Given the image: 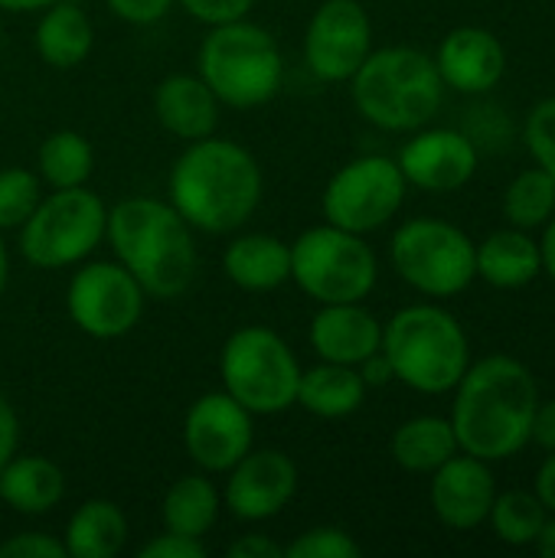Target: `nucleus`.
<instances>
[{"label":"nucleus","mask_w":555,"mask_h":558,"mask_svg":"<svg viewBox=\"0 0 555 558\" xmlns=\"http://www.w3.org/2000/svg\"><path fill=\"white\" fill-rule=\"evenodd\" d=\"M170 206L190 229L229 235L242 229L265 193V177L249 147L229 137H200L183 147L167 177Z\"/></svg>","instance_id":"obj_1"},{"label":"nucleus","mask_w":555,"mask_h":558,"mask_svg":"<svg viewBox=\"0 0 555 558\" xmlns=\"http://www.w3.org/2000/svg\"><path fill=\"white\" fill-rule=\"evenodd\" d=\"M540 386L514 356H487L455 386L451 428L458 448L487 464L507 461L530 445Z\"/></svg>","instance_id":"obj_2"},{"label":"nucleus","mask_w":555,"mask_h":558,"mask_svg":"<svg viewBox=\"0 0 555 558\" xmlns=\"http://www.w3.org/2000/svg\"><path fill=\"white\" fill-rule=\"evenodd\" d=\"M105 239L147 298L173 301L196 278V242L190 222L164 199L128 196L108 209Z\"/></svg>","instance_id":"obj_3"},{"label":"nucleus","mask_w":555,"mask_h":558,"mask_svg":"<svg viewBox=\"0 0 555 558\" xmlns=\"http://www.w3.org/2000/svg\"><path fill=\"white\" fill-rule=\"evenodd\" d=\"M357 111L393 134L425 128L445 95V82L429 52L412 46L373 49L350 78Z\"/></svg>","instance_id":"obj_4"},{"label":"nucleus","mask_w":555,"mask_h":558,"mask_svg":"<svg viewBox=\"0 0 555 558\" xmlns=\"http://www.w3.org/2000/svg\"><path fill=\"white\" fill-rule=\"evenodd\" d=\"M386 360L399 383L422 396L451 392L471 366V343L455 314L438 304H409L383 324Z\"/></svg>","instance_id":"obj_5"},{"label":"nucleus","mask_w":555,"mask_h":558,"mask_svg":"<svg viewBox=\"0 0 555 558\" xmlns=\"http://www.w3.org/2000/svg\"><path fill=\"white\" fill-rule=\"evenodd\" d=\"M196 75L213 88L219 105L262 108L285 82V56L275 36L245 20L209 26L196 52Z\"/></svg>","instance_id":"obj_6"},{"label":"nucleus","mask_w":555,"mask_h":558,"mask_svg":"<svg viewBox=\"0 0 555 558\" xmlns=\"http://www.w3.org/2000/svg\"><path fill=\"white\" fill-rule=\"evenodd\" d=\"M219 376L222 389L252 415H281L298 399L301 363L281 333L249 324L222 343Z\"/></svg>","instance_id":"obj_7"},{"label":"nucleus","mask_w":555,"mask_h":558,"mask_svg":"<svg viewBox=\"0 0 555 558\" xmlns=\"http://www.w3.org/2000/svg\"><path fill=\"white\" fill-rule=\"evenodd\" d=\"M108 206L88 186L52 190L36 203L20 232V255L43 271L75 268L105 242Z\"/></svg>","instance_id":"obj_8"},{"label":"nucleus","mask_w":555,"mask_h":558,"mask_svg":"<svg viewBox=\"0 0 555 558\" xmlns=\"http://www.w3.org/2000/svg\"><path fill=\"white\" fill-rule=\"evenodd\" d=\"M291 281L317 304H353L373 294L379 262L363 235L324 222L291 242Z\"/></svg>","instance_id":"obj_9"},{"label":"nucleus","mask_w":555,"mask_h":558,"mask_svg":"<svg viewBox=\"0 0 555 558\" xmlns=\"http://www.w3.org/2000/svg\"><path fill=\"white\" fill-rule=\"evenodd\" d=\"M474 242L445 219L419 216L396 229L389 258L396 275L425 298H455L478 278Z\"/></svg>","instance_id":"obj_10"},{"label":"nucleus","mask_w":555,"mask_h":558,"mask_svg":"<svg viewBox=\"0 0 555 558\" xmlns=\"http://www.w3.org/2000/svg\"><path fill=\"white\" fill-rule=\"evenodd\" d=\"M406 177L393 157L366 154L343 163L324 186L321 209L330 226L366 235L383 229L406 203Z\"/></svg>","instance_id":"obj_11"},{"label":"nucleus","mask_w":555,"mask_h":558,"mask_svg":"<svg viewBox=\"0 0 555 558\" xmlns=\"http://www.w3.org/2000/svg\"><path fill=\"white\" fill-rule=\"evenodd\" d=\"M144 288L121 262H82L65 288L69 320L92 340L128 337L144 314Z\"/></svg>","instance_id":"obj_12"},{"label":"nucleus","mask_w":555,"mask_h":558,"mask_svg":"<svg viewBox=\"0 0 555 558\" xmlns=\"http://www.w3.org/2000/svg\"><path fill=\"white\" fill-rule=\"evenodd\" d=\"M373 52V23L360 0H324L304 29V65L321 82H350Z\"/></svg>","instance_id":"obj_13"},{"label":"nucleus","mask_w":555,"mask_h":558,"mask_svg":"<svg viewBox=\"0 0 555 558\" xmlns=\"http://www.w3.org/2000/svg\"><path fill=\"white\" fill-rule=\"evenodd\" d=\"M255 441L252 412L242 409L226 389L203 392L183 418V448L203 474H226L239 464Z\"/></svg>","instance_id":"obj_14"},{"label":"nucleus","mask_w":555,"mask_h":558,"mask_svg":"<svg viewBox=\"0 0 555 558\" xmlns=\"http://www.w3.org/2000/svg\"><path fill=\"white\" fill-rule=\"evenodd\" d=\"M298 494V464L278 448H252L226 471L222 507L242 523L275 520Z\"/></svg>","instance_id":"obj_15"},{"label":"nucleus","mask_w":555,"mask_h":558,"mask_svg":"<svg viewBox=\"0 0 555 558\" xmlns=\"http://www.w3.org/2000/svg\"><path fill=\"white\" fill-rule=\"evenodd\" d=\"M399 170L409 186L425 193H455L478 173V147L451 128H419L399 150Z\"/></svg>","instance_id":"obj_16"},{"label":"nucleus","mask_w":555,"mask_h":558,"mask_svg":"<svg viewBox=\"0 0 555 558\" xmlns=\"http://www.w3.org/2000/svg\"><path fill=\"white\" fill-rule=\"evenodd\" d=\"M432 510L435 517L451 526V530H478L487 523L494 497H497V481L487 468V461L458 451L448 458L438 471H432Z\"/></svg>","instance_id":"obj_17"},{"label":"nucleus","mask_w":555,"mask_h":558,"mask_svg":"<svg viewBox=\"0 0 555 558\" xmlns=\"http://www.w3.org/2000/svg\"><path fill=\"white\" fill-rule=\"evenodd\" d=\"M435 65L445 88H455L461 95H484L504 78L507 52L491 29L458 26L442 39L435 52Z\"/></svg>","instance_id":"obj_18"},{"label":"nucleus","mask_w":555,"mask_h":558,"mask_svg":"<svg viewBox=\"0 0 555 558\" xmlns=\"http://www.w3.org/2000/svg\"><path fill=\"white\" fill-rule=\"evenodd\" d=\"M307 340L324 363L360 366L383 347V324L363 307V301L321 304V311L311 317Z\"/></svg>","instance_id":"obj_19"},{"label":"nucleus","mask_w":555,"mask_h":558,"mask_svg":"<svg viewBox=\"0 0 555 558\" xmlns=\"http://www.w3.org/2000/svg\"><path fill=\"white\" fill-rule=\"evenodd\" d=\"M154 114L167 134L190 144V141L209 137L216 131L219 98L200 75L173 72L154 88Z\"/></svg>","instance_id":"obj_20"},{"label":"nucleus","mask_w":555,"mask_h":558,"mask_svg":"<svg viewBox=\"0 0 555 558\" xmlns=\"http://www.w3.org/2000/svg\"><path fill=\"white\" fill-rule=\"evenodd\" d=\"M222 275L252 294H265L291 281V245L268 232L236 235L222 252Z\"/></svg>","instance_id":"obj_21"},{"label":"nucleus","mask_w":555,"mask_h":558,"mask_svg":"<svg viewBox=\"0 0 555 558\" xmlns=\"http://www.w3.org/2000/svg\"><path fill=\"white\" fill-rule=\"evenodd\" d=\"M65 497V474L43 454H13L0 468V500L20 517H46Z\"/></svg>","instance_id":"obj_22"},{"label":"nucleus","mask_w":555,"mask_h":558,"mask_svg":"<svg viewBox=\"0 0 555 558\" xmlns=\"http://www.w3.org/2000/svg\"><path fill=\"white\" fill-rule=\"evenodd\" d=\"M474 258H478V278H484L491 288H500V291L527 288L543 271L540 242H533L530 232L514 229V226L491 232L474 248Z\"/></svg>","instance_id":"obj_23"},{"label":"nucleus","mask_w":555,"mask_h":558,"mask_svg":"<svg viewBox=\"0 0 555 558\" xmlns=\"http://www.w3.org/2000/svg\"><path fill=\"white\" fill-rule=\"evenodd\" d=\"M366 402V383L357 366L340 363H317L311 369H301L298 379V399L304 412L317 418H350Z\"/></svg>","instance_id":"obj_24"},{"label":"nucleus","mask_w":555,"mask_h":558,"mask_svg":"<svg viewBox=\"0 0 555 558\" xmlns=\"http://www.w3.org/2000/svg\"><path fill=\"white\" fill-rule=\"evenodd\" d=\"M92 46H95V26L82 7L59 0L43 10L36 23V52L49 69L69 72L82 65Z\"/></svg>","instance_id":"obj_25"},{"label":"nucleus","mask_w":555,"mask_h":558,"mask_svg":"<svg viewBox=\"0 0 555 558\" xmlns=\"http://www.w3.org/2000/svg\"><path fill=\"white\" fill-rule=\"evenodd\" d=\"M65 558H114L128 546V517L114 500H85L62 533Z\"/></svg>","instance_id":"obj_26"},{"label":"nucleus","mask_w":555,"mask_h":558,"mask_svg":"<svg viewBox=\"0 0 555 558\" xmlns=\"http://www.w3.org/2000/svg\"><path fill=\"white\" fill-rule=\"evenodd\" d=\"M219 513H222V494L209 481V474H186L173 481L160 500L164 530L190 539H206L219 523Z\"/></svg>","instance_id":"obj_27"},{"label":"nucleus","mask_w":555,"mask_h":558,"mask_svg":"<svg viewBox=\"0 0 555 558\" xmlns=\"http://www.w3.org/2000/svg\"><path fill=\"white\" fill-rule=\"evenodd\" d=\"M389 451H393V461L402 471H409V474H432L448 458H455L461 448H458L451 418L419 415V418H409V422H402L396 428Z\"/></svg>","instance_id":"obj_28"},{"label":"nucleus","mask_w":555,"mask_h":558,"mask_svg":"<svg viewBox=\"0 0 555 558\" xmlns=\"http://www.w3.org/2000/svg\"><path fill=\"white\" fill-rule=\"evenodd\" d=\"M39 180L49 190H69V186H85L92 170H95V150L92 141L72 128L52 131L36 154Z\"/></svg>","instance_id":"obj_29"},{"label":"nucleus","mask_w":555,"mask_h":558,"mask_svg":"<svg viewBox=\"0 0 555 558\" xmlns=\"http://www.w3.org/2000/svg\"><path fill=\"white\" fill-rule=\"evenodd\" d=\"M555 216V177L543 167H530L504 193V219L514 229L533 232Z\"/></svg>","instance_id":"obj_30"},{"label":"nucleus","mask_w":555,"mask_h":558,"mask_svg":"<svg viewBox=\"0 0 555 558\" xmlns=\"http://www.w3.org/2000/svg\"><path fill=\"white\" fill-rule=\"evenodd\" d=\"M491 526L500 543L507 546H533L536 536L546 526V507L540 504L536 494L527 490H507L494 497L491 507Z\"/></svg>","instance_id":"obj_31"},{"label":"nucleus","mask_w":555,"mask_h":558,"mask_svg":"<svg viewBox=\"0 0 555 558\" xmlns=\"http://www.w3.org/2000/svg\"><path fill=\"white\" fill-rule=\"evenodd\" d=\"M43 180L29 173L26 167H7L0 170V232L20 229L36 203L43 199Z\"/></svg>","instance_id":"obj_32"},{"label":"nucleus","mask_w":555,"mask_h":558,"mask_svg":"<svg viewBox=\"0 0 555 558\" xmlns=\"http://www.w3.org/2000/svg\"><path fill=\"white\" fill-rule=\"evenodd\" d=\"M288 558H360L363 546L340 526H314L285 546Z\"/></svg>","instance_id":"obj_33"},{"label":"nucleus","mask_w":555,"mask_h":558,"mask_svg":"<svg viewBox=\"0 0 555 558\" xmlns=\"http://www.w3.org/2000/svg\"><path fill=\"white\" fill-rule=\"evenodd\" d=\"M523 141H527V150L536 160V167H543L546 173L555 177V95L533 105V111L527 114V124H523Z\"/></svg>","instance_id":"obj_34"},{"label":"nucleus","mask_w":555,"mask_h":558,"mask_svg":"<svg viewBox=\"0 0 555 558\" xmlns=\"http://www.w3.org/2000/svg\"><path fill=\"white\" fill-rule=\"evenodd\" d=\"M193 20L206 23V26H219V23H232V20H245L255 7V0H177Z\"/></svg>","instance_id":"obj_35"},{"label":"nucleus","mask_w":555,"mask_h":558,"mask_svg":"<svg viewBox=\"0 0 555 558\" xmlns=\"http://www.w3.org/2000/svg\"><path fill=\"white\" fill-rule=\"evenodd\" d=\"M3 558H65V546L56 536L46 533H16L7 543H0Z\"/></svg>","instance_id":"obj_36"},{"label":"nucleus","mask_w":555,"mask_h":558,"mask_svg":"<svg viewBox=\"0 0 555 558\" xmlns=\"http://www.w3.org/2000/svg\"><path fill=\"white\" fill-rule=\"evenodd\" d=\"M206 556V546L203 539H190V536H180V533H170L164 530L160 536L147 539L137 558H203Z\"/></svg>","instance_id":"obj_37"},{"label":"nucleus","mask_w":555,"mask_h":558,"mask_svg":"<svg viewBox=\"0 0 555 558\" xmlns=\"http://www.w3.org/2000/svg\"><path fill=\"white\" fill-rule=\"evenodd\" d=\"M105 3L124 23H131V26H150V23H160L177 0H105Z\"/></svg>","instance_id":"obj_38"},{"label":"nucleus","mask_w":555,"mask_h":558,"mask_svg":"<svg viewBox=\"0 0 555 558\" xmlns=\"http://www.w3.org/2000/svg\"><path fill=\"white\" fill-rule=\"evenodd\" d=\"M229 558H285V546H278L275 539L262 536V533H245L239 539L229 543L226 549Z\"/></svg>","instance_id":"obj_39"},{"label":"nucleus","mask_w":555,"mask_h":558,"mask_svg":"<svg viewBox=\"0 0 555 558\" xmlns=\"http://www.w3.org/2000/svg\"><path fill=\"white\" fill-rule=\"evenodd\" d=\"M20 451V415L10 399L0 392V468Z\"/></svg>","instance_id":"obj_40"},{"label":"nucleus","mask_w":555,"mask_h":558,"mask_svg":"<svg viewBox=\"0 0 555 558\" xmlns=\"http://www.w3.org/2000/svg\"><path fill=\"white\" fill-rule=\"evenodd\" d=\"M357 369H360V376H363L366 389H383V386H389V383L396 379L393 363L386 360V353H383V350H376L373 356H366Z\"/></svg>","instance_id":"obj_41"},{"label":"nucleus","mask_w":555,"mask_h":558,"mask_svg":"<svg viewBox=\"0 0 555 558\" xmlns=\"http://www.w3.org/2000/svg\"><path fill=\"white\" fill-rule=\"evenodd\" d=\"M530 441H536V445H540V448H546V451H555V399L543 402V405H536Z\"/></svg>","instance_id":"obj_42"},{"label":"nucleus","mask_w":555,"mask_h":558,"mask_svg":"<svg viewBox=\"0 0 555 558\" xmlns=\"http://www.w3.org/2000/svg\"><path fill=\"white\" fill-rule=\"evenodd\" d=\"M540 504L546 507V513H555V451L543 461V468L536 471V490Z\"/></svg>","instance_id":"obj_43"},{"label":"nucleus","mask_w":555,"mask_h":558,"mask_svg":"<svg viewBox=\"0 0 555 558\" xmlns=\"http://www.w3.org/2000/svg\"><path fill=\"white\" fill-rule=\"evenodd\" d=\"M540 262H543V271L555 281V216L543 226V239H540Z\"/></svg>","instance_id":"obj_44"},{"label":"nucleus","mask_w":555,"mask_h":558,"mask_svg":"<svg viewBox=\"0 0 555 558\" xmlns=\"http://www.w3.org/2000/svg\"><path fill=\"white\" fill-rule=\"evenodd\" d=\"M52 3L59 0H0V10L3 13H43Z\"/></svg>","instance_id":"obj_45"},{"label":"nucleus","mask_w":555,"mask_h":558,"mask_svg":"<svg viewBox=\"0 0 555 558\" xmlns=\"http://www.w3.org/2000/svg\"><path fill=\"white\" fill-rule=\"evenodd\" d=\"M533 546L540 549V556L555 558V520H546V526H543V533L536 536Z\"/></svg>","instance_id":"obj_46"},{"label":"nucleus","mask_w":555,"mask_h":558,"mask_svg":"<svg viewBox=\"0 0 555 558\" xmlns=\"http://www.w3.org/2000/svg\"><path fill=\"white\" fill-rule=\"evenodd\" d=\"M10 281V252L3 245V235H0V298H3V288Z\"/></svg>","instance_id":"obj_47"}]
</instances>
